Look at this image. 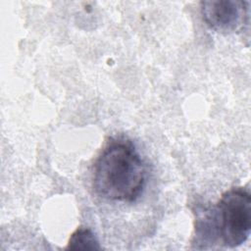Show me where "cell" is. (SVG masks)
Listing matches in <instances>:
<instances>
[{"label": "cell", "instance_id": "cell-1", "mask_svg": "<svg viewBox=\"0 0 251 251\" xmlns=\"http://www.w3.org/2000/svg\"><path fill=\"white\" fill-rule=\"evenodd\" d=\"M92 183L95 192L107 200L132 202L140 196L146 168L129 140L108 142L94 163Z\"/></svg>", "mask_w": 251, "mask_h": 251}, {"label": "cell", "instance_id": "cell-2", "mask_svg": "<svg viewBox=\"0 0 251 251\" xmlns=\"http://www.w3.org/2000/svg\"><path fill=\"white\" fill-rule=\"evenodd\" d=\"M218 240L225 247L233 248L244 243L251 230V196L243 187L224 192L211 208Z\"/></svg>", "mask_w": 251, "mask_h": 251}, {"label": "cell", "instance_id": "cell-3", "mask_svg": "<svg viewBox=\"0 0 251 251\" xmlns=\"http://www.w3.org/2000/svg\"><path fill=\"white\" fill-rule=\"evenodd\" d=\"M249 2L207 0L200 2L202 19L218 32H231L249 24Z\"/></svg>", "mask_w": 251, "mask_h": 251}, {"label": "cell", "instance_id": "cell-4", "mask_svg": "<svg viewBox=\"0 0 251 251\" xmlns=\"http://www.w3.org/2000/svg\"><path fill=\"white\" fill-rule=\"evenodd\" d=\"M99 242L94 233L86 227H79L74 231L69 239L66 249L69 250H96L100 249Z\"/></svg>", "mask_w": 251, "mask_h": 251}]
</instances>
